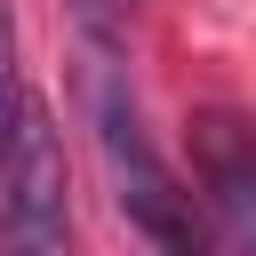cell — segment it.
Wrapping results in <instances>:
<instances>
[{
    "instance_id": "6da1fadb",
    "label": "cell",
    "mask_w": 256,
    "mask_h": 256,
    "mask_svg": "<svg viewBox=\"0 0 256 256\" xmlns=\"http://www.w3.org/2000/svg\"><path fill=\"white\" fill-rule=\"evenodd\" d=\"M88 120H96V152H104L112 200H120V216L144 232V248H152V256H208V224H200L192 192L176 184V168L160 160L136 96H128L104 64L88 72Z\"/></svg>"
},
{
    "instance_id": "7a4b0ae2",
    "label": "cell",
    "mask_w": 256,
    "mask_h": 256,
    "mask_svg": "<svg viewBox=\"0 0 256 256\" xmlns=\"http://www.w3.org/2000/svg\"><path fill=\"white\" fill-rule=\"evenodd\" d=\"M64 128L40 96H24L16 136L0 152V256H64L72 224H64Z\"/></svg>"
},
{
    "instance_id": "3957f363",
    "label": "cell",
    "mask_w": 256,
    "mask_h": 256,
    "mask_svg": "<svg viewBox=\"0 0 256 256\" xmlns=\"http://www.w3.org/2000/svg\"><path fill=\"white\" fill-rule=\"evenodd\" d=\"M192 152H200V184H208V208H216L224 248L232 256H256V128L232 120V112H200Z\"/></svg>"
},
{
    "instance_id": "277c9868",
    "label": "cell",
    "mask_w": 256,
    "mask_h": 256,
    "mask_svg": "<svg viewBox=\"0 0 256 256\" xmlns=\"http://www.w3.org/2000/svg\"><path fill=\"white\" fill-rule=\"evenodd\" d=\"M24 64H16V8L0 0V152H8V136H16V112H24Z\"/></svg>"
},
{
    "instance_id": "5b68a950",
    "label": "cell",
    "mask_w": 256,
    "mask_h": 256,
    "mask_svg": "<svg viewBox=\"0 0 256 256\" xmlns=\"http://www.w3.org/2000/svg\"><path fill=\"white\" fill-rule=\"evenodd\" d=\"M104 8H136V0H80V16H104Z\"/></svg>"
}]
</instances>
